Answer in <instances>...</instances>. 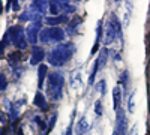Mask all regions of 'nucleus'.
<instances>
[{"label": "nucleus", "instance_id": "nucleus-35", "mask_svg": "<svg viewBox=\"0 0 150 135\" xmlns=\"http://www.w3.org/2000/svg\"><path fill=\"white\" fill-rule=\"evenodd\" d=\"M149 44H150V33H149Z\"/></svg>", "mask_w": 150, "mask_h": 135}, {"label": "nucleus", "instance_id": "nucleus-2", "mask_svg": "<svg viewBox=\"0 0 150 135\" xmlns=\"http://www.w3.org/2000/svg\"><path fill=\"white\" fill-rule=\"evenodd\" d=\"M3 44L5 45H15L20 51L23 50H26L27 48V39H26V36H24V29L21 26H14V27H11L6 35H5V38H3Z\"/></svg>", "mask_w": 150, "mask_h": 135}, {"label": "nucleus", "instance_id": "nucleus-1", "mask_svg": "<svg viewBox=\"0 0 150 135\" xmlns=\"http://www.w3.org/2000/svg\"><path fill=\"white\" fill-rule=\"evenodd\" d=\"M75 53V45L74 44H62L54 47L48 53V63L53 66H63L69 62V59Z\"/></svg>", "mask_w": 150, "mask_h": 135}, {"label": "nucleus", "instance_id": "nucleus-13", "mask_svg": "<svg viewBox=\"0 0 150 135\" xmlns=\"http://www.w3.org/2000/svg\"><path fill=\"white\" fill-rule=\"evenodd\" d=\"M110 23H111L112 29H114V32H116V38L117 39H122V26H120V21L117 20V17L114 14L110 17Z\"/></svg>", "mask_w": 150, "mask_h": 135}, {"label": "nucleus", "instance_id": "nucleus-36", "mask_svg": "<svg viewBox=\"0 0 150 135\" xmlns=\"http://www.w3.org/2000/svg\"><path fill=\"white\" fill-rule=\"evenodd\" d=\"M112 135H119V134H117V132H114V134H112Z\"/></svg>", "mask_w": 150, "mask_h": 135}, {"label": "nucleus", "instance_id": "nucleus-29", "mask_svg": "<svg viewBox=\"0 0 150 135\" xmlns=\"http://www.w3.org/2000/svg\"><path fill=\"white\" fill-rule=\"evenodd\" d=\"M128 135H138V126L134 125V126H132V129L129 131V134H128Z\"/></svg>", "mask_w": 150, "mask_h": 135}, {"label": "nucleus", "instance_id": "nucleus-7", "mask_svg": "<svg viewBox=\"0 0 150 135\" xmlns=\"http://www.w3.org/2000/svg\"><path fill=\"white\" fill-rule=\"evenodd\" d=\"M102 39H104V45H107V47L114 42V39H117L116 38V32H114V29H112L110 21H107L104 24V36H102Z\"/></svg>", "mask_w": 150, "mask_h": 135}, {"label": "nucleus", "instance_id": "nucleus-27", "mask_svg": "<svg viewBox=\"0 0 150 135\" xmlns=\"http://www.w3.org/2000/svg\"><path fill=\"white\" fill-rule=\"evenodd\" d=\"M95 113H96L98 116H101V114H102V105H101V101H98V102L95 104Z\"/></svg>", "mask_w": 150, "mask_h": 135}, {"label": "nucleus", "instance_id": "nucleus-24", "mask_svg": "<svg viewBox=\"0 0 150 135\" xmlns=\"http://www.w3.org/2000/svg\"><path fill=\"white\" fill-rule=\"evenodd\" d=\"M80 23H81V18H80V17H75L74 21H71V24H69V29H71V30H75V29L80 26Z\"/></svg>", "mask_w": 150, "mask_h": 135}, {"label": "nucleus", "instance_id": "nucleus-10", "mask_svg": "<svg viewBox=\"0 0 150 135\" xmlns=\"http://www.w3.org/2000/svg\"><path fill=\"white\" fill-rule=\"evenodd\" d=\"M56 5H57L59 11L63 12V14H71V12L75 11V6H72L69 2H65V0H56Z\"/></svg>", "mask_w": 150, "mask_h": 135}, {"label": "nucleus", "instance_id": "nucleus-6", "mask_svg": "<svg viewBox=\"0 0 150 135\" xmlns=\"http://www.w3.org/2000/svg\"><path fill=\"white\" fill-rule=\"evenodd\" d=\"M42 24L41 23H32L27 27V42L36 44V41L39 39V32H41Z\"/></svg>", "mask_w": 150, "mask_h": 135}, {"label": "nucleus", "instance_id": "nucleus-33", "mask_svg": "<svg viewBox=\"0 0 150 135\" xmlns=\"http://www.w3.org/2000/svg\"><path fill=\"white\" fill-rule=\"evenodd\" d=\"M0 120H2V122H5V117H3V114H2V113H0Z\"/></svg>", "mask_w": 150, "mask_h": 135}, {"label": "nucleus", "instance_id": "nucleus-4", "mask_svg": "<svg viewBox=\"0 0 150 135\" xmlns=\"http://www.w3.org/2000/svg\"><path fill=\"white\" fill-rule=\"evenodd\" d=\"M66 35L65 30L60 27H47L39 33V41L42 44H53V42H62L65 41Z\"/></svg>", "mask_w": 150, "mask_h": 135}, {"label": "nucleus", "instance_id": "nucleus-15", "mask_svg": "<svg viewBox=\"0 0 150 135\" xmlns=\"http://www.w3.org/2000/svg\"><path fill=\"white\" fill-rule=\"evenodd\" d=\"M33 104H35L38 108H41L42 111H47V101H45V96H44L42 93H36V95H35Z\"/></svg>", "mask_w": 150, "mask_h": 135}, {"label": "nucleus", "instance_id": "nucleus-12", "mask_svg": "<svg viewBox=\"0 0 150 135\" xmlns=\"http://www.w3.org/2000/svg\"><path fill=\"white\" fill-rule=\"evenodd\" d=\"M101 39H102V23L99 21L96 24V39H95V45L92 48V54H95L99 50V42H101Z\"/></svg>", "mask_w": 150, "mask_h": 135}, {"label": "nucleus", "instance_id": "nucleus-34", "mask_svg": "<svg viewBox=\"0 0 150 135\" xmlns=\"http://www.w3.org/2000/svg\"><path fill=\"white\" fill-rule=\"evenodd\" d=\"M0 11H2V2H0Z\"/></svg>", "mask_w": 150, "mask_h": 135}, {"label": "nucleus", "instance_id": "nucleus-17", "mask_svg": "<svg viewBox=\"0 0 150 135\" xmlns=\"http://www.w3.org/2000/svg\"><path fill=\"white\" fill-rule=\"evenodd\" d=\"M112 99H114V110L117 111V110L120 108V102H122V90H120V87L112 89Z\"/></svg>", "mask_w": 150, "mask_h": 135}, {"label": "nucleus", "instance_id": "nucleus-30", "mask_svg": "<svg viewBox=\"0 0 150 135\" xmlns=\"http://www.w3.org/2000/svg\"><path fill=\"white\" fill-rule=\"evenodd\" d=\"M9 6H12V8H14L15 11H18V2H15V0H12V2H9Z\"/></svg>", "mask_w": 150, "mask_h": 135}, {"label": "nucleus", "instance_id": "nucleus-32", "mask_svg": "<svg viewBox=\"0 0 150 135\" xmlns=\"http://www.w3.org/2000/svg\"><path fill=\"white\" fill-rule=\"evenodd\" d=\"M66 135H72V128H69V129H68V132H66Z\"/></svg>", "mask_w": 150, "mask_h": 135}, {"label": "nucleus", "instance_id": "nucleus-23", "mask_svg": "<svg viewBox=\"0 0 150 135\" xmlns=\"http://www.w3.org/2000/svg\"><path fill=\"white\" fill-rule=\"evenodd\" d=\"M98 62H99V68H104L105 66V63H107V51L105 50L101 53V56H99V59H98Z\"/></svg>", "mask_w": 150, "mask_h": 135}, {"label": "nucleus", "instance_id": "nucleus-25", "mask_svg": "<svg viewBox=\"0 0 150 135\" xmlns=\"http://www.w3.org/2000/svg\"><path fill=\"white\" fill-rule=\"evenodd\" d=\"M96 89L99 90V93H101V95H104V93H105V81H104V80L99 81V83L96 84Z\"/></svg>", "mask_w": 150, "mask_h": 135}, {"label": "nucleus", "instance_id": "nucleus-28", "mask_svg": "<svg viewBox=\"0 0 150 135\" xmlns=\"http://www.w3.org/2000/svg\"><path fill=\"white\" fill-rule=\"evenodd\" d=\"M35 123H38V125H39V128H41V129L47 131V129H45V123L42 122V119H41V117H38V116H36V117H35Z\"/></svg>", "mask_w": 150, "mask_h": 135}, {"label": "nucleus", "instance_id": "nucleus-18", "mask_svg": "<svg viewBox=\"0 0 150 135\" xmlns=\"http://www.w3.org/2000/svg\"><path fill=\"white\" fill-rule=\"evenodd\" d=\"M21 59H23V53H21V51H14V53H11L9 57H8L9 63H11L12 66H15L17 63H20Z\"/></svg>", "mask_w": 150, "mask_h": 135}, {"label": "nucleus", "instance_id": "nucleus-20", "mask_svg": "<svg viewBox=\"0 0 150 135\" xmlns=\"http://www.w3.org/2000/svg\"><path fill=\"white\" fill-rule=\"evenodd\" d=\"M68 17L66 15H59V17H53V18H47V24H60V23H66Z\"/></svg>", "mask_w": 150, "mask_h": 135}, {"label": "nucleus", "instance_id": "nucleus-19", "mask_svg": "<svg viewBox=\"0 0 150 135\" xmlns=\"http://www.w3.org/2000/svg\"><path fill=\"white\" fill-rule=\"evenodd\" d=\"M71 86H72V87H75V89H78L80 86H81V78H80L78 69L72 72V75H71Z\"/></svg>", "mask_w": 150, "mask_h": 135}, {"label": "nucleus", "instance_id": "nucleus-26", "mask_svg": "<svg viewBox=\"0 0 150 135\" xmlns=\"http://www.w3.org/2000/svg\"><path fill=\"white\" fill-rule=\"evenodd\" d=\"M56 119H57V114H53L51 120H50V126L47 128V132H48V134H50V131H51V129L54 128V125H56Z\"/></svg>", "mask_w": 150, "mask_h": 135}, {"label": "nucleus", "instance_id": "nucleus-9", "mask_svg": "<svg viewBox=\"0 0 150 135\" xmlns=\"http://www.w3.org/2000/svg\"><path fill=\"white\" fill-rule=\"evenodd\" d=\"M41 18L42 15L36 14L35 11H27V12H23V14L20 15V21H33V23H41Z\"/></svg>", "mask_w": 150, "mask_h": 135}, {"label": "nucleus", "instance_id": "nucleus-21", "mask_svg": "<svg viewBox=\"0 0 150 135\" xmlns=\"http://www.w3.org/2000/svg\"><path fill=\"white\" fill-rule=\"evenodd\" d=\"M135 90L131 93V96H129V101H128V110H129V113H134L135 111Z\"/></svg>", "mask_w": 150, "mask_h": 135}, {"label": "nucleus", "instance_id": "nucleus-8", "mask_svg": "<svg viewBox=\"0 0 150 135\" xmlns=\"http://www.w3.org/2000/svg\"><path fill=\"white\" fill-rule=\"evenodd\" d=\"M45 57V51H44V48L42 47H33V50H32V57H30V63L32 65H38V63H41L42 60Z\"/></svg>", "mask_w": 150, "mask_h": 135}, {"label": "nucleus", "instance_id": "nucleus-3", "mask_svg": "<svg viewBox=\"0 0 150 135\" xmlns=\"http://www.w3.org/2000/svg\"><path fill=\"white\" fill-rule=\"evenodd\" d=\"M63 84L65 77L60 72H51L48 75V86H47V93L53 101H59L63 93Z\"/></svg>", "mask_w": 150, "mask_h": 135}, {"label": "nucleus", "instance_id": "nucleus-31", "mask_svg": "<svg viewBox=\"0 0 150 135\" xmlns=\"http://www.w3.org/2000/svg\"><path fill=\"white\" fill-rule=\"evenodd\" d=\"M5 47H6V45H5V44H3V41H2V42H0V56H3V51H5Z\"/></svg>", "mask_w": 150, "mask_h": 135}, {"label": "nucleus", "instance_id": "nucleus-16", "mask_svg": "<svg viewBox=\"0 0 150 135\" xmlns=\"http://www.w3.org/2000/svg\"><path fill=\"white\" fill-rule=\"evenodd\" d=\"M89 129H90L89 122L83 117V119L78 122V125H77V134H78V135H84L86 132H89Z\"/></svg>", "mask_w": 150, "mask_h": 135}, {"label": "nucleus", "instance_id": "nucleus-22", "mask_svg": "<svg viewBox=\"0 0 150 135\" xmlns=\"http://www.w3.org/2000/svg\"><path fill=\"white\" fill-rule=\"evenodd\" d=\"M6 87H8V80L5 77V74H0V92L6 90Z\"/></svg>", "mask_w": 150, "mask_h": 135}, {"label": "nucleus", "instance_id": "nucleus-14", "mask_svg": "<svg viewBox=\"0 0 150 135\" xmlns=\"http://www.w3.org/2000/svg\"><path fill=\"white\" fill-rule=\"evenodd\" d=\"M47 65H39V69H38V87L42 89L44 87V80L47 77Z\"/></svg>", "mask_w": 150, "mask_h": 135}, {"label": "nucleus", "instance_id": "nucleus-11", "mask_svg": "<svg viewBox=\"0 0 150 135\" xmlns=\"http://www.w3.org/2000/svg\"><path fill=\"white\" fill-rule=\"evenodd\" d=\"M32 8L35 9L36 14L42 15V14H45V12L48 11V2H42V0H36V2H33V3H32Z\"/></svg>", "mask_w": 150, "mask_h": 135}, {"label": "nucleus", "instance_id": "nucleus-5", "mask_svg": "<svg viewBox=\"0 0 150 135\" xmlns=\"http://www.w3.org/2000/svg\"><path fill=\"white\" fill-rule=\"evenodd\" d=\"M116 128H117V134L119 135H126L128 131V123H126V116L122 108L117 110V122H116Z\"/></svg>", "mask_w": 150, "mask_h": 135}]
</instances>
